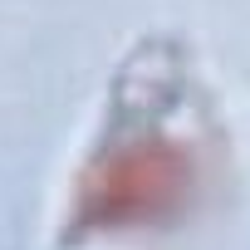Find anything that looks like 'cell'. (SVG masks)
<instances>
[{"instance_id":"cell-1","label":"cell","mask_w":250,"mask_h":250,"mask_svg":"<svg viewBox=\"0 0 250 250\" xmlns=\"http://www.w3.org/2000/svg\"><path fill=\"white\" fill-rule=\"evenodd\" d=\"M201 177L206 157L191 133L172 128L162 113L152 118L128 113L88 152L69 221L74 230H98V235L167 226L191 206Z\"/></svg>"}]
</instances>
